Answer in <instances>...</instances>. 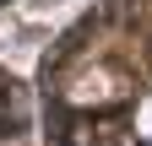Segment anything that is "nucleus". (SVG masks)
I'll return each instance as SVG.
<instances>
[{
    "mask_svg": "<svg viewBox=\"0 0 152 146\" xmlns=\"http://www.w3.org/2000/svg\"><path fill=\"white\" fill-rule=\"evenodd\" d=\"M147 43H125V54L103 60L109 92L54 98L44 92V124L54 146H152V0H130Z\"/></svg>",
    "mask_w": 152,
    "mask_h": 146,
    "instance_id": "nucleus-1",
    "label": "nucleus"
}]
</instances>
